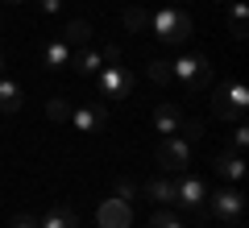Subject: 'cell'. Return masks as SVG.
I'll list each match as a JSON object with an SVG mask.
<instances>
[{
    "label": "cell",
    "instance_id": "d4e9b609",
    "mask_svg": "<svg viewBox=\"0 0 249 228\" xmlns=\"http://www.w3.org/2000/svg\"><path fill=\"white\" fill-rule=\"evenodd\" d=\"M100 58H104V67H116V62H121V46H116V42H108L104 50H100Z\"/></svg>",
    "mask_w": 249,
    "mask_h": 228
},
{
    "label": "cell",
    "instance_id": "277c9868",
    "mask_svg": "<svg viewBox=\"0 0 249 228\" xmlns=\"http://www.w3.org/2000/svg\"><path fill=\"white\" fill-rule=\"evenodd\" d=\"M96 88H100V100H124L133 91V70L121 67V62H116V67H100Z\"/></svg>",
    "mask_w": 249,
    "mask_h": 228
},
{
    "label": "cell",
    "instance_id": "2e32d148",
    "mask_svg": "<svg viewBox=\"0 0 249 228\" xmlns=\"http://www.w3.org/2000/svg\"><path fill=\"white\" fill-rule=\"evenodd\" d=\"M145 195H150L158 208H170V203H175V183H170V178H150V183H145Z\"/></svg>",
    "mask_w": 249,
    "mask_h": 228
},
{
    "label": "cell",
    "instance_id": "f546056e",
    "mask_svg": "<svg viewBox=\"0 0 249 228\" xmlns=\"http://www.w3.org/2000/svg\"><path fill=\"white\" fill-rule=\"evenodd\" d=\"M4 4H21V0H4Z\"/></svg>",
    "mask_w": 249,
    "mask_h": 228
},
{
    "label": "cell",
    "instance_id": "6da1fadb",
    "mask_svg": "<svg viewBox=\"0 0 249 228\" xmlns=\"http://www.w3.org/2000/svg\"><path fill=\"white\" fill-rule=\"evenodd\" d=\"M150 29L158 34V42H166V46H183L187 37L196 34L191 17H187L178 4H166V9H158V13L150 17Z\"/></svg>",
    "mask_w": 249,
    "mask_h": 228
},
{
    "label": "cell",
    "instance_id": "cb8c5ba5",
    "mask_svg": "<svg viewBox=\"0 0 249 228\" xmlns=\"http://www.w3.org/2000/svg\"><path fill=\"white\" fill-rule=\"evenodd\" d=\"M245 145H249V124L237 121V129H232V145H229V149H237V154H241Z\"/></svg>",
    "mask_w": 249,
    "mask_h": 228
},
{
    "label": "cell",
    "instance_id": "83f0119b",
    "mask_svg": "<svg viewBox=\"0 0 249 228\" xmlns=\"http://www.w3.org/2000/svg\"><path fill=\"white\" fill-rule=\"evenodd\" d=\"M37 9H42V13H58L62 0H37Z\"/></svg>",
    "mask_w": 249,
    "mask_h": 228
},
{
    "label": "cell",
    "instance_id": "52a82bcc",
    "mask_svg": "<svg viewBox=\"0 0 249 228\" xmlns=\"http://www.w3.org/2000/svg\"><path fill=\"white\" fill-rule=\"evenodd\" d=\"M67 121L79 133H100L104 121H108V108L104 104H71V116H67Z\"/></svg>",
    "mask_w": 249,
    "mask_h": 228
},
{
    "label": "cell",
    "instance_id": "9a60e30c",
    "mask_svg": "<svg viewBox=\"0 0 249 228\" xmlns=\"http://www.w3.org/2000/svg\"><path fill=\"white\" fill-rule=\"evenodd\" d=\"M42 67H50V70H58V67H71V46L62 42V37H54V42L42 50Z\"/></svg>",
    "mask_w": 249,
    "mask_h": 228
},
{
    "label": "cell",
    "instance_id": "5bb4252c",
    "mask_svg": "<svg viewBox=\"0 0 249 228\" xmlns=\"http://www.w3.org/2000/svg\"><path fill=\"white\" fill-rule=\"evenodd\" d=\"M25 104V88L17 79H0V112H17Z\"/></svg>",
    "mask_w": 249,
    "mask_h": 228
},
{
    "label": "cell",
    "instance_id": "d6986e66",
    "mask_svg": "<svg viewBox=\"0 0 249 228\" xmlns=\"http://www.w3.org/2000/svg\"><path fill=\"white\" fill-rule=\"evenodd\" d=\"M121 21H124V29H129V34H142V29H150V13L137 9V4H133V9H124Z\"/></svg>",
    "mask_w": 249,
    "mask_h": 228
},
{
    "label": "cell",
    "instance_id": "4316f807",
    "mask_svg": "<svg viewBox=\"0 0 249 228\" xmlns=\"http://www.w3.org/2000/svg\"><path fill=\"white\" fill-rule=\"evenodd\" d=\"M9 228H37V220L34 216H25V211H21V216H13V224Z\"/></svg>",
    "mask_w": 249,
    "mask_h": 228
},
{
    "label": "cell",
    "instance_id": "4fadbf2b",
    "mask_svg": "<svg viewBox=\"0 0 249 228\" xmlns=\"http://www.w3.org/2000/svg\"><path fill=\"white\" fill-rule=\"evenodd\" d=\"M71 67L79 70V75H100L104 58H100V50H88V46H79V50H71Z\"/></svg>",
    "mask_w": 249,
    "mask_h": 228
},
{
    "label": "cell",
    "instance_id": "e0dca14e",
    "mask_svg": "<svg viewBox=\"0 0 249 228\" xmlns=\"http://www.w3.org/2000/svg\"><path fill=\"white\" fill-rule=\"evenodd\" d=\"M245 17H249L245 0H232L229 4V34H232V42H245Z\"/></svg>",
    "mask_w": 249,
    "mask_h": 228
},
{
    "label": "cell",
    "instance_id": "603a6c76",
    "mask_svg": "<svg viewBox=\"0 0 249 228\" xmlns=\"http://www.w3.org/2000/svg\"><path fill=\"white\" fill-rule=\"evenodd\" d=\"M150 228H183V220L175 216V211H166V208H158L150 216Z\"/></svg>",
    "mask_w": 249,
    "mask_h": 228
},
{
    "label": "cell",
    "instance_id": "9c48e42d",
    "mask_svg": "<svg viewBox=\"0 0 249 228\" xmlns=\"http://www.w3.org/2000/svg\"><path fill=\"white\" fill-rule=\"evenodd\" d=\"M96 220H100V228H129V224H133V208H129L124 199H116V195H112V199L100 203Z\"/></svg>",
    "mask_w": 249,
    "mask_h": 228
},
{
    "label": "cell",
    "instance_id": "ba28073f",
    "mask_svg": "<svg viewBox=\"0 0 249 228\" xmlns=\"http://www.w3.org/2000/svg\"><path fill=\"white\" fill-rule=\"evenodd\" d=\"M175 203H183V208H191V211H204V203H208V187H204V178H178L175 183Z\"/></svg>",
    "mask_w": 249,
    "mask_h": 228
},
{
    "label": "cell",
    "instance_id": "30bf717a",
    "mask_svg": "<svg viewBox=\"0 0 249 228\" xmlns=\"http://www.w3.org/2000/svg\"><path fill=\"white\" fill-rule=\"evenodd\" d=\"M178 124H183V112H178V104H158L154 108V129L162 133V137H170V133H178Z\"/></svg>",
    "mask_w": 249,
    "mask_h": 228
},
{
    "label": "cell",
    "instance_id": "3957f363",
    "mask_svg": "<svg viewBox=\"0 0 249 228\" xmlns=\"http://www.w3.org/2000/svg\"><path fill=\"white\" fill-rule=\"evenodd\" d=\"M170 70H175V79L183 83V88H191V91H199V88L212 83V62H208L204 54H183L178 62H170Z\"/></svg>",
    "mask_w": 249,
    "mask_h": 228
},
{
    "label": "cell",
    "instance_id": "8fae6325",
    "mask_svg": "<svg viewBox=\"0 0 249 228\" xmlns=\"http://www.w3.org/2000/svg\"><path fill=\"white\" fill-rule=\"evenodd\" d=\"M216 170H220V178H229V183H241V178H245V158H241L237 149H224V154H216Z\"/></svg>",
    "mask_w": 249,
    "mask_h": 228
},
{
    "label": "cell",
    "instance_id": "ffe728a7",
    "mask_svg": "<svg viewBox=\"0 0 249 228\" xmlns=\"http://www.w3.org/2000/svg\"><path fill=\"white\" fill-rule=\"evenodd\" d=\"M88 37H91V25H88V21H71V25L62 29V42H67V46H83Z\"/></svg>",
    "mask_w": 249,
    "mask_h": 228
},
{
    "label": "cell",
    "instance_id": "7a4b0ae2",
    "mask_svg": "<svg viewBox=\"0 0 249 228\" xmlns=\"http://www.w3.org/2000/svg\"><path fill=\"white\" fill-rule=\"evenodd\" d=\"M212 112L220 116V121H245V112H249V88L245 83H229V88H220L212 96Z\"/></svg>",
    "mask_w": 249,
    "mask_h": 228
},
{
    "label": "cell",
    "instance_id": "8992f818",
    "mask_svg": "<svg viewBox=\"0 0 249 228\" xmlns=\"http://www.w3.org/2000/svg\"><path fill=\"white\" fill-rule=\"evenodd\" d=\"M158 166H166V170H187L191 166V141H183V137H162L158 141Z\"/></svg>",
    "mask_w": 249,
    "mask_h": 228
},
{
    "label": "cell",
    "instance_id": "ac0fdd59",
    "mask_svg": "<svg viewBox=\"0 0 249 228\" xmlns=\"http://www.w3.org/2000/svg\"><path fill=\"white\" fill-rule=\"evenodd\" d=\"M145 79L158 83V88H166V83H175V70H170V62H166V58H154L150 67H145Z\"/></svg>",
    "mask_w": 249,
    "mask_h": 228
},
{
    "label": "cell",
    "instance_id": "f1b7e54d",
    "mask_svg": "<svg viewBox=\"0 0 249 228\" xmlns=\"http://www.w3.org/2000/svg\"><path fill=\"white\" fill-rule=\"evenodd\" d=\"M0 70H4V54H0Z\"/></svg>",
    "mask_w": 249,
    "mask_h": 228
},
{
    "label": "cell",
    "instance_id": "7c38bea8",
    "mask_svg": "<svg viewBox=\"0 0 249 228\" xmlns=\"http://www.w3.org/2000/svg\"><path fill=\"white\" fill-rule=\"evenodd\" d=\"M37 228H79V216H75V208H67V203H54V208L37 220Z\"/></svg>",
    "mask_w": 249,
    "mask_h": 228
},
{
    "label": "cell",
    "instance_id": "5b68a950",
    "mask_svg": "<svg viewBox=\"0 0 249 228\" xmlns=\"http://www.w3.org/2000/svg\"><path fill=\"white\" fill-rule=\"evenodd\" d=\"M204 208H212L216 220H241V211H245V195H241L237 187H220V191H208Z\"/></svg>",
    "mask_w": 249,
    "mask_h": 228
},
{
    "label": "cell",
    "instance_id": "44dd1931",
    "mask_svg": "<svg viewBox=\"0 0 249 228\" xmlns=\"http://www.w3.org/2000/svg\"><path fill=\"white\" fill-rule=\"evenodd\" d=\"M46 116H50V121H67V116H71V100H67V96L46 100Z\"/></svg>",
    "mask_w": 249,
    "mask_h": 228
},
{
    "label": "cell",
    "instance_id": "4dcf8cb0",
    "mask_svg": "<svg viewBox=\"0 0 249 228\" xmlns=\"http://www.w3.org/2000/svg\"><path fill=\"white\" fill-rule=\"evenodd\" d=\"M237 228H245V224H237Z\"/></svg>",
    "mask_w": 249,
    "mask_h": 228
},
{
    "label": "cell",
    "instance_id": "484cf974",
    "mask_svg": "<svg viewBox=\"0 0 249 228\" xmlns=\"http://www.w3.org/2000/svg\"><path fill=\"white\" fill-rule=\"evenodd\" d=\"M133 195H137V187L129 183V178H121V183H116V199H124V203H133Z\"/></svg>",
    "mask_w": 249,
    "mask_h": 228
},
{
    "label": "cell",
    "instance_id": "7402d4cb",
    "mask_svg": "<svg viewBox=\"0 0 249 228\" xmlns=\"http://www.w3.org/2000/svg\"><path fill=\"white\" fill-rule=\"evenodd\" d=\"M175 137H183V141H199V137H204V121H196V116H183V124H178Z\"/></svg>",
    "mask_w": 249,
    "mask_h": 228
}]
</instances>
